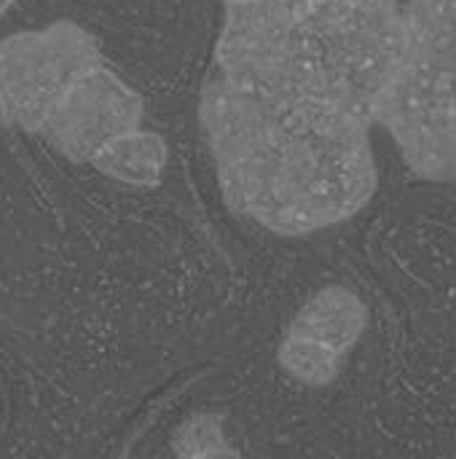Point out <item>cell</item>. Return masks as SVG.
<instances>
[{
	"label": "cell",
	"mask_w": 456,
	"mask_h": 459,
	"mask_svg": "<svg viewBox=\"0 0 456 459\" xmlns=\"http://www.w3.org/2000/svg\"><path fill=\"white\" fill-rule=\"evenodd\" d=\"M414 175L456 180V0H406L379 118Z\"/></svg>",
	"instance_id": "obj_2"
},
{
	"label": "cell",
	"mask_w": 456,
	"mask_h": 459,
	"mask_svg": "<svg viewBox=\"0 0 456 459\" xmlns=\"http://www.w3.org/2000/svg\"><path fill=\"white\" fill-rule=\"evenodd\" d=\"M13 3H16V0H0V16H3V13H5V11L13 5Z\"/></svg>",
	"instance_id": "obj_8"
},
{
	"label": "cell",
	"mask_w": 456,
	"mask_h": 459,
	"mask_svg": "<svg viewBox=\"0 0 456 459\" xmlns=\"http://www.w3.org/2000/svg\"><path fill=\"white\" fill-rule=\"evenodd\" d=\"M226 3H231V0H226Z\"/></svg>",
	"instance_id": "obj_9"
},
{
	"label": "cell",
	"mask_w": 456,
	"mask_h": 459,
	"mask_svg": "<svg viewBox=\"0 0 456 459\" xmlns=\"http://www.w3.org/2000/svg\"><path fill=\"white\" fill-rule=\"evenodd\" d=\"M142 113V97L99 62L67 89L40 134L65 159L91 164L113 140L140 129Z\"/></svg>",
	"instance_id": "obj_4"
},
{
	"label": "cell",
	"mask_w": 456,
	"mask_h": 459,
	"mask_svg": "<svg viewBox=\"0 0 456 459\" xmlns=\"http://www.w3.org/2000/svg\"><path fill=\"white\" fill-rule=\"evenodd\" d=\"M91 167L126 186H156L167 167V143L156 132L134 129L113 140L94 161Z\"/></svg>",
	"instance_id": "obj_6"
},
{
	"label": "cell",
	"mask_w": 456,
	"mask_h": 459,
	"mask_svg": "<svg viewBox=\"0 0 456 459\" xmlns=\"http://www.w3.org/2000/svg\"><path fill=\"white\" fill-rule=\"evenodd\" d=\"M398 0H231L199 118L231 210L285 237L357 215Z\"/></svg>",
	"instance_id": "obj_1"
},
{
	"label": "cell",
	"mask_w": 456,
	"mask_h": 459,
	"mask_svg": "<svg viewBox=\"0 0 456 459\" xmlns=\"http://www.w3.org/2000/svg\"><path fill=\"white\" fill-rule=\"evenodd\" d=\"M368 325V309L357 293L341 285L323 288L290 323L282 347V368L306 385H328L360 342Z\"/></svg>",
	"instance_id": "obj_5"
},
{
	"label": "cell",
	"mask_w": 456,
	"mask_h": 459,
	"mask_svg": "<svg viewBox=\"0 0 456 459\" xmlns=\"http://www.w3.org/2000/svg\"><path fill=\"white\" fill-rule=\"evenodd\" d=\"M175 459H239L215 414L188 417L175 433Z\"/></svg>",
	"instance_id": "obj_7"
},
{
	"label": "cell",
	"mask_w": 456,
	"mask_h": 459,
	"mask_svg": "<svg viewBox=\"0 0 456 459\" xmlns=\"http://www.w3.org/2000/svg\"><path fill=\"white\" fill-rule=\"evenodd\" d=\"M102 62L97 40L73 22L0 40V121L40 134L67 89Z\"/></svg>",
	"instance_id": "obj_3"
}]
</instances>
